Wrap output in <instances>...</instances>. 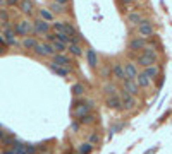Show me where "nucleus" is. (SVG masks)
<instances>
[{
    "label": "nucleus",
    "mask_w": 172,
    "mask_h": 154,
    "mask_svg": "<svg viewBox=\"0 0 172 154\" xmlns=\"http://www.w3.org/2000/svg\"><path fill=\"white\" fill-rule=\"evenodd\" d=\"M84 91H86V87L81 84V82H76V84H72V87H71V93H72L74 98H83Z\"/></svg>",
    "instance_id": "412c9836"
},
{
    "label": "nucleus",
    "mask_w": 172,
    "mask_h": 154,
    "mask_svg": "<svg viewBox=\"0 0 172 154\" xmlns=\"http://www.w3.org/2000/svg\"><path fill=\"white\" fill-rule=\"evenodd\" d=\"M138 36H139V38H143V39L155 36V28H153V24H151L150 21H145V19H143V21L138 24Z\"/></svg>",
    "instance_id": "f03ea898"
},
{
    "label": "nucleus",
    "mask_w": 172,
    "mask_h": 154,
    "mask_svg": "<svg viewBox=\"0 0 172 154\" xmlns=\"http://www.w3.org/2000/svg\"><path fill=\"white\" fill-rule=\"evenodd\" d=\"M55 36H57V39H59V41L65 43V45H69V43H71V38H69L65 33H55Z\"/></svg>",
    "instance_id": "72a5a7b5"
},
{
    "label": "nucleus",
    "mask_w": 172,
    "mask_h": 154,
    "mask_svg": "<svg viewBox=\"0 0 172 154\" xmlns=\"http://www.w3.org/2000/svg\"><path fill=\"white\" fill-rule=\"evenodd\" d=\"M4 53H5V50H4V46H0V57L4 55Z\"/></svg>",
    "instance_id": "c03bdc74"
},
{
    "label": "nucleus",
    "mask_w": 172,
    "mask_h": 154,
    "mask_svg": "<svg viewBox=\"0 0 172 154\" xmlns=\"http://www.w3.org/2000/svg\"><path fill=\"white\" fill-rule=\"evenodd\" d=\"M79 127H81V123H79V122H74V123L71 125V132H77Z\"/></svg>",
    "instance_id": "4c0bfd02"
},
{
    "label": "nucleus",
    "mask_w": 172,
    "mask_h": 154,
    "mask_svg": "<svg viewBox=\"0 0 172 154\" xmlns=\"http://www.w3.org/2000/svg\"><path fill=\"white\" fill-rule=\"evenodd\" d=\"M155 151H157V149H151V151H148V152H145V154H153Z\"/></svg>",
    "instance_id": "49530a36"
},
{
    "label": "nucleus",
    "mask_w": 172,
    "mask_h": 154,
    "mask_svg": "<svg viewBox=\"0 0 172 154\" xmlns=\"http://www.w3.org/2000/svg\"><path fill=\"white\" fill-rule=\"evenodd\" d=\"M40 19H43V21H47V22H52L53 21V14H52L50 10H47V9H40Z\"/></svg>",
    "instance_id": "bb28decb"
},
{
    "label": "nucleus",
    "mask_w": 172,
    "mask_h": 154,
    "mask_svg": "<svg viewBox=\"0 0 172 154\" xmlns=\"http://www.w3.org/2000/svg\"><path fill=\"white\" fill-rule=\"evenodd\" d=\"M34 53L38 57H47V53H45V50H43V46H41V43H38L36 45V48H34Z\"/></svg>",
    "instance_id": "f704fd0d"
},
{
    "label": "nucleus",
    "mask_w": 172,
    "mask_h": 154,
    "mask_svg": "<svg viewBox=\"0 0 172 154\" xmlns=\"http://www.w3.org/2000/svg\"><path fill=\"white\" fill-rule=\"evenodd\" d=\"M52 62L57 65H60V67H69L71 68V65H72V58L69 55H65V53H55V55L52 57Z\"/></svg>",
    "instance_id": "0eeeda50"
},
{
    "label": "nucleus",
    "mask_w": 172,
    "mask_h": 154,
    "mask_svg": "<svg viewBox=\"0 0 172 154\" xmlns=\"http://www.w3.org/2000/svg\"><path fill=\"white\" fill-rule=\"evenodd\" d=\"M120 101H122V110H126V111L134 110L136 105H138L136 99H134V96H131V94H127V93L120 94Z\"/></svg>",
    "instance_id": "39448f33"
},
{
    "label": "nucleus",
    "mask_w": 172,
    "mask_h": 154,
    "mask_svg": "<svg viewBox=\"0 0 172 154\" xmlns=\"http://www.w3.org/2000/svg\"><path fill=\"white\" fill-rule=\"evenodd\" d=\"M67 51L72 57H81L83 55V48H81V45H77V43H69V45H67Z\"/></svg>",
    "instance_id": "4be33fe9"
},
{
    "label": "nucleus",
    "mask_w": 172,
    "mask_h": 154,
    "mask_svg": "<svg viewBox=\"0 0 172 154\" xmlns=\"http://www.w3.org/2000/svg\"><path fill=\"white\" fill-rule=\"evenodd\" d=\"M14 33H16V36H28V34L33 33V24L29 21H26V19L19 21L14 28Z\"/></svg>",
    "instance_id": "7ed1b4c3"
},
{
    "label": "nucleus",
    "mask_w": 172,
    "mask_h": 154,
    "mask_svg": "<svg viewBox=\"0 0 172 154\" xmlns=\"http://www.w3.org/2000/svg\"><path fill=\"white\" fill-rule=\"evenodd\" d=\"M52 46H53V50H55L57 53H64V51H67V45L62 43V41H59L57 38L52 41Z\"/></svg>",
    "instance_id": "393cba45"
},
{
    "label": "nucleus",
    "mask_w": 172,
    "mask_h": 154,
    "mask_svg": "<svg viewBox=\"0 0 172 154\" xmlns=\"http://www.w3.org/2000/svg\"><path fill=\"white\" fill-rule=\"evenodd\" d=\"M43 50H45V53H47V57H53L57 53L55 50H53V46H52V43H41Z\"/></svg>",
    "instance_id": "c85d7f7f"
},
{
    "label": "nucleus",
    "mask_w": 172,
    "mask_h": 154,
    "mask_svg": "<svg viewBox=\"0 0 172 154\" xmlns=\"http://www.w3.org/2000/svg\"><path fill=\"white\" fill-rule=\"evenodd\" d=\"M50 31V22L43 21V19H36L33 22V33L34 34H47Z\"/></svg>",
    "instance_id": "423d86ee"
},
{
    "label": "nucleus",
    "mask_w": 172,
    "mask_h": 154,
    "mask_svg": "<svg viewBox=\"0 0 172 154\" xmlns=\"http://www.w3.org/2000/svg\"><path fill=\"white\" fill-rule=\"evenodd\" d=\"M83 41H84V39H83L81 34H74V36H71V43H77V45H81Z\"/></svg>",
    "instance_id": "c9c22d12"
},
{
    "label": "nucleus",
    "mask_w": 172,
    "mask_h": 154,
    "mask_svg": "<svg viewBox=\"0 0 172 154\" xmlns=\"http://www.w3.org/2000/svg\"><path fill=\"white\" fill-rule=\"evenodd\" d=\"M64 33L67 34L69 38H71V36H74V34H76V29H74V26L71 24V22H64Z\"/></svg>",
    "instance_id": "7c9ffc66"
},
{
    "label": "nucleus",
    "mask_w": 172,
    "mask_h": 154,
    "mask_svg": "<svg viewBox=\"0 0 172 154\" xmlns=\"http://www.w3.org/2000/svg\"><path fill=\"white\" fill-rule=\"evenodd\" d=\"M122 93L136 96V94L139 93V87H138L136 81H133V79H124V81H122Z\"/></svg>",
    "instance_id": "20e7f679"
},
{
    "label": "nucleus",
    "mask_w": 172,
    "mask_h": 154,
    "mask_svg": "<svg viewBox=\"0 0 172 154\" xmlns=\"http://www.w3.org/2000/svg\"><path fill=\"white\" fill-rule=\"evenodd\" d=\"M7 4H9V5H16L17 0H7Z\"/></svg>",
    "instance_id": "79ce46f5"
},
{
    "label": "nucleus",
    "mask_w": 172,
    "mask_h": 154,
    "mask_svg": "<svg viewBox=\"0 0 172 154\" xmlns=\"http://www.w3.org/2000/svg\"><path fill=\"white\" fill-rule=\"evenodd\" d=\"M77 151L81 154H91V151H93V145L90 144V142H83L79 147H77Z\"/></svg>",
    "instance_id": "cd10ccee"
},
{
    "label": "nucleus",
    "mask_w": 172,
    "mask_h": 154,
    "mask_svg": "<svg viewBox=\"0 0 172 154\" xmlns=\"http://www.w3.org/2000/svg\"><path fill=\"white\" fill-rule=\"evenodd\" d=\"M120 4L122 5H127V4H131V2H133V0H119Z\"/></svg>",
    "instance_id": "ea45409f"
},
{
    "label": "nucleus",
    "mask_w": 172,
    "mask_h": 154,
    "mask_svg": "<svg viewBox=\"0 0 172 154\" xmlns=\"http://www.w3.org/2000/svg\"><path fill=\"white\" fill-rule=\"evenodd\" d=\"M0 19H7V14H5V12H0Z\"/></svg>",
    "instance_id": "37998d69"
},
{
    "label": "nucleus",
    "mask_w": 172,
    "mask_h": 154,
    "mask_svg": "<svg viewBox=\"0 0 172 154\" xmlns=\"http://www.w3.org/2000/svg\"><path fill=\"white\" fill-rule=\"evenodd\" d=\"M126 21L129 22V24H139V22L143 21V16L139 12H129L127 16H126Z\"/></svg>",
    "instance_id": "5701e85b"
},
{
    "label": "nucleus",
    "mask_w": 172,
    "mask_h": 154,
    "mask_svg": "<svg viewBox=\"0 0 172 154\" xmlns=\"http://www.w3.org/2000/svg\"><path fill=\"white\" fill-rule=\"evenodd\" d=\"M145 46H146V39L139 38V36H136V38H133V39H129V43H127V48L131 51H139V50H143Z\"/></svg>",
    "instance_id": "f8f14e48"
},
{
    "label": "nucleus",
    "mask_w": 172,
    "mask_h": 154,
    "mask_svg": "<svg viewBox=\"0 0 172 154\" xmlns=\"http://www.w3.org/2000/svg\"><path fill=\"white\" fill-rule=\"evenodd\" d=\"M158 62V58H151V57H146V55H139V57H136V64L139 65L141 68H146V67H151V65H155Z\"/></svg>",
    "instance_id": "ddd939ff"
},
{
    "label": "nucleus",
    "mask_w": 172,
    "mask_h": 154,
    "mask_svg": "<svg viewBox=\"0 0 172 154\" xmlns=\"http://www.w3.org/2000/svg\"><path fill=\"white\" fill-rule=\"evenodd\" d=\"M50 12L52 14H64L65 12V5L59 4V2H55V0H52L50 2Z\"/></svg>",
    "instance_id": "b1692460"
},
{
    "label": "nucleus",
    "mask_w": 172,
    "mask_h": 154,
    "mask_svg": "<svg viewBox=\"0 0 172 154\" xmlns=\"http://www.w3.org/2000/svg\"><path fill=\"white\" fill-rule=\"evenodd\" d=\"M88 142H90L91 145H98L100 144V135L96 132H91L90 135H88Z\"/></svg>",
    "instance_id": "2f4dec72"
},
{
    "label": "nucleus",
    "mask_w": 172,
    "mask_h": 154,
    "mask_svg": "<svg viewBox=\"0 0 172 154\" xmlns=\"http://www.w3.org/2000/svg\"><path fill=\"white\" fill-rule=\"evenodd\" d=\"M134 81H136V84H138V87H139V89H146V87H150L151 82H153L150 77L146 75V74H143V72L138 74V77L134 79Z\"/></svg>",
    "instance_id": "2eb2a0df"
},
{
    "label": "nucleus",
    "mask_w": 172,
    "mask_h": 154,
    "mask_svg": "<svg viewBox=\"0 0 172 154\" xmlns=\"http://www.w3.org/2000/svg\"><path fill=\"white\" fill-rule=\"evenodd\" d=\"M122 65H124L126 79H133V81H134V79H136V77H138V74H139V70H138V67L133 64V62H129V60H127V62H124V64H122Z\"/></svg>",
    "instance_id": "9b49d317"
},
{
    "label": "nucleus",
    "mask_w": 172,
    "mask_h": 154,
    "mask_svg": "<svg viewBox=\"0 0 172 154\" xmlns=\"http://www.w3.org/2000/svg\"><path fill=\"white\" fill-rule=\"evenodd\" d=\"M2 154H16V152H14V149H4Z\"/></svg>",
    "instance_id": "58836bf2"
},
{
    "label": "nucleus",
    "mask_w": 172,
    "mask_h": 154,
    "mask_svg": "<svg viewBox=\"0 0 172 154\" xmlns=\"http://www.w3.org/2000/svg\"><path fill=\"white\" fill-rule=\"evenodd\" d=\"M93 108H95V101H93V99H81V98H77V101L74 99V106H72V110H71V116L79 120L81 116L88 115Z\"/></svg>",
    "instance_id": "f257e3e1"
},
{
    "label": "nucleus",
    "mask_w": 172,
    "mask_h": 154,
    "mask_svg": "<svg viewBox=\"0 0 172 154\" xmlns=\"http://www.w3.org/2000/svg\"><path fill=\"white\" fill-rule=\"evenodd\" d=\"M17 7H19V10H21L22 14L31 16V14H33V9H34V4H33V0H19V2H17Z\"/></svg>",
    "instance_id": "4468645a"
},
{
    "label": "nucleus",
    "mask_w": 172,
    "mask_h": 154,
    "mask_svg": "<svg viewBox=\"0 0 172 154\" xmlns=\"http://www.w3.org/2000/svg\"><path fill=\"white\" fill-rule=\"evenodd\" d=\"M38 43L40 41L34 38V36H24V38H22V41H21V46L24 48V50H34Z\"/></svg>",
    "instance_id": "f3484780"
},
{
    "label": "nucleus",
    "mask_w": 172,
    "mask_h": 154,
    "mask_svg": "<svg viewBox=\"0 0 172 154\" xmlns=\"http://www.w3.org/2000/svg\"><path fill=\"white\" fill-rule=\"evenodd\" d=\"M48 68H50L53 74H57L59 77H69V75H71V72H72L69 67H60V65L53 64V62H50V64H48Z\"/></svg>",
    "instance_id": "9d476101"
},
{
    "label": "nucleus",
    "mask_w": 172,
    "mask_h": 154,
    "mask_svg": "<svg viewBox=\"0 0 172 154\" xmlns=\"http://www.w3.org/2000/svg\"><path fill=\"white\" fill-rule=\"evenodd\" d=\"M5 45H7V43H5V39L0 36V46H5Z\"/></svg>",
    "instance_id": "a19ab883"
},
{
    "label": "nucleus",
    "mask_w": 172,
    "mask_h": 154,
    "mask_svg": "<svg viewBox=\"0 0 172 154\" xmlns=\"http://www.w3.org/2000/svg\"><path fill=\"white\" fill-rule=\"evenodd\" d=\"M86 58H88V65H90L91 68L98 67V57H96V51H95L93 48H90V50L86 51Z\"/></svg>",
    "instance_id": "6ab92c4d"
},
{
    "label": "nucleus",
    "mask_w": 172,
    "mask_h": 154,
    "mask_svg": "<svg viewBox=\"0 0 172 154\" xmlns=\"http://www.w3.org/2000/svg\"><path fill=\"white\" fill-rule=\"evenodd\" d=\"M117 91H119V87H117L114 82H105V84L102 86V93H103L105 98H107V96H114V94H117Z\"/></svg>",
    "instance_id": "a211bd4d"
},
{
    "label": "nucleus",
    "mask_w": 172,
    "mask_h": 154,
    "mask_svg": "<svg viewBox=\"0 0 172 154\" xmlns=\"http://www.w3.org/2000/svg\"><path fill=\"white\" fill-rule=\"evenodd\" d=\"M95 120H96V116L91 115V113H88V115L81 116V118L77 120V122H79L81 125H91V123H95Z\"/></svg>",
    "instance_id": "a878e982"
},
{
    "label": "nucleus",
    "mask_w": 172,
    "mask_h": 154,
    "mask_svg": "<svg viewBox=\"0 0 172 154\" xmlns=\"http://www.w3.org/2000/svg\"><path fill=\"white\" fill-rule=\"evenodd\" d=\"M4 39H5V43H7V45H10V46L17 45L16 33H14V29H10L9 26H5V28H4Z\"/></svg>",
    "instance_id": "dca6fc26"
},
{
    "label": "nucleus",
    "mask_w": 172,
    "mask_h": 154,
    "mask_svg": "<svg viewBox=\"0 0 172 154\" xmlns=\"http://www.w3.org/2000/svg\"><path fill=\"white\" fill-rule=\"evenodd\" d=\"M141 53H143V55H146V57H151V58H158L157 50H153V48H150V46H145L141 50Z\"/></svg>",
    "instance_id": "c756f323"
},
{
    "label": "nucleus",
    "mask_w": 172,
    "mask_h": 154,
    "mask_svg": "<svg viewBox=\"0 0 172 154\" xmlns=\"http://www.w3.org/2000/svg\"><path fill=\"white\" fill-rule=\"evenodd\" d=\"M26 154H36V145L26 144Z\"/></svg>",
    "instance_id": "e433bc0d"
},
{
    "label": "nucleus",
    "mask_w": 172,
    "mask_h": 154,
    "mask_svg": "<svg viewBox=\"0 0 172 154\" xmlns=\"http://www.w3.org/2000/svg\"><path fill=\"white\" fill-rule=\"evenodd\" d=\"M143 74H146V75H148L151 81H153V79H157V77L160 75V67H157V65L146 67V68H143Z\"/></svg>",
    "instance_id": "aec40b11"
},
{
    "label": "nucleus",
    "mask_w": 172,
    "mask_h": 154,
    "mask_svg": "<svg viewBox=\"0 0 172 154\" xmlns=\"http://www.w3.org/2000/svg\"><path fill=\"white\" fill-rule=\"evenodd\" d=\"M110 72H112V77L117 79V81H124L126 79V72H124V65L120 64V62H115V64H112L110 67Z\"/></svg>",
    "instance_id": "6e6552de"
},
{
    "label": "nucleus",
    "mask_w": 172,
    "mask_h": 154,
    "mask_svg": "<svg viewBox=\"0 0 172 154\" xmlns=\"http://www.w3.org/2000/svg\"><path fill=\"white\" fill-rule=\"evenodd\" d=\"M2 137H4V132H2V130H0V141H2Z\"/></svg>",
    "instance_id": "09e8293b"
},
{
    "label": "nucleus",
    "mask_w": 172,
    "mask_h": 154,
    "mask_svg": "<svg viewBox=\"0 0 172 154\" xmlns=\"http://www.w3.org/2000/svg\"><path fill=\"white\" fill-rule=\"evenodd\" d=\"M52 29L53 33H64V21H55L52 24Z\"/></svg>",
    "instance_id": "473e14b6"
},
{
    "label": "nucleus",
    "mask_w": 172,
    "mask_h": 154,
    "mask_svg": "<svg viewBox=\"0 0 172 154\" xmlns=\"http://www.w3.org/2000/svg\"><path fill=\"white\" fill-rule=\"evenodd\" d=\"M105 105L110 110H122V101H120L119 94H114V96H107L105 98Z\"/></svg>",
    "instance_id": "1a4fd4ad"
},
{
    "label": "nucleus",
    "mask_w": 172,
    "mask_h": 154,
    "mask_svg": "<svg viewBox=\"0 0 172 154\" xmlns=\"http://www.w3.org/2000/svg\"><path fill=\"white\" fill-rule=\"evenodd\" d=\"M40 154H52V152H50V151H41Z\"/></svg>",
    "instance_id": "a18cd8bd"
},
{
    "label": "nucleus",
    "mask_w": 172,
    "mask_h": 154,
    "mask_svg": "<svg viewBox=\"0 0 172 154\" xmlns=\"http://www.w3.org/2000/svg\"><path fill=\"white\" fill-rule=\"evenodd\" d=\"M69 154H81L79 151H72V152H69Z\"/></svg>",
    "instance_id": "de8ad7c7"
}]
</instances>
